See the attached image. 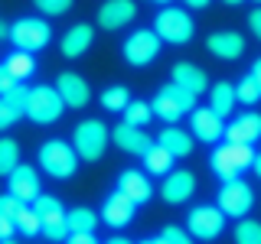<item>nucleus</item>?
Listing matches in <instances>:
<instances>
[{
    "instance_id": "obj_1",
    "label": "nucleus",
    "mask_w": 261,
    "mask_h": 244,
    "mask_svg": "<svg viewBox=\"0 0 261 244\" xmlns=\"http://www.w3.org/2000/svg\"><path fill=\"white\" fill-rule=\"evenodd\" d=\"M108 140H111V127H105L98 117H85L72 127V146H75L79 160L85 163H98L108 150Z\"/></svg>"
},
{
    "instance_id": "obj_3",
    "label": "nucleus",
    "mask_w": 261,
    "mask_h": 244,
    "mask_svg": "<svg viewBox=\"0 0 261 244\" xmlns=\"http://www.w3.org/2000/svg\"><path fill=\"white\" fill-rule=\"evenodd\" d=\"M39 169L53 179H72L79 169V153L65 140H46L39 146Z\"/></svg>"
},
{
    "instance_id": "obj_26",
    "label": "nucleus",
    "mask_w": 261,
    "mask_h": 244,
    "mask_svg": "<svg viewBox=\"0 0 261 244\" xmlns=\"http://www.w3.org/2000/svg\"><path fill=\"white\" fill-rule=\"evenodd\" d=\"M101 215H95L92 208L79 205V208H69L65 211V225H69V234H95Z\"/></svg>"
},
{
    "instance_id": "obj_32",
    "label": "nucleus",
    "mask_w": 261,
    "mask_h": 244,
    "mask_svg": "<svg viewBox=\"0 0 261 244\" xmlns=\"http://www.w3.org/2000/svg\"><path fill=\"white\" fill-rule=\"evenodd\" d=\"M130 104V92L124 85H111V88H105L101 92V108L105 111H114V114H121Z\"/></svg>"
},
{
    "instance_id": "obj_16",
    "label": "nucleus",
    "mask_w": 261,
    "mask_h": 244,
    "mask_svg": "<svg viewBox=\"0 0 261 244\" xmlns=\"http://www.w3.org/2000/svg\"><path fill=\"white\" fill-rule=\"evenodd\" d=\"M7 192L16 195L20 202H27V205H30V202L43 192V189H39V173L30 166V163H20V166L7 176Z\"/></svg>"
},
{
    "instance_id": "obj_45",
    "label": "nucleus",
    "mask_w": 261,
    "mask_h": 244,
    "mask_svg": "<svg viewBox=\"0 0 261 244\" xmlns=\"http://www.w3.org/2000/svg\"><path fill=\"white\" fill-rule=\"evenodd\" d=\"M190 10H202V7H209V0H183Z\"/></svg>"
},
{
    "instance_id": "obj_47",
    "label": "nucleus",
    "mask_w": 261,
    "mask_h": 244,
    "mask_svg": "<svg viewBox=\"0 0 261 244\" xmlns=\"http://www.w3.org/2000/svg\"><path fill=\"white\" fill-rule=\"evenodd\" d=\"M251 169H255L258 179H261V153H255V163H251Z\"/></svg>"
},
{
    "instance_id": "obj_18",
    "label": "nucleus",
    "mask_w": 261,
    "mask_h": 244,
    "mask_svg": "<svg viewBox=\"0 0 261 244\" xmlns=\"http://www.w3.org/2000/svg\"><path fill=\"white\" fill-rule=\"evenodd\" d=\"M111 140L118 143L124 153H130V157H144V153L153 146L150 134H147L144 127H130V124H124V120H121L118 127H111Z\"/></svg>"
},
{
    "instance_id": "obj_39",
    "label": "nucleus",
    "mask_w": 261,
    "mask_h": 244,
    "mask_svg": "<svg viewBox=\"0 0 261 244\" xmlns=\"http://www.w3.org/2000/svg\"><path fill=\"white\" fill-rule=\"evenodd\" d=\"M16 120H20V114H16V111L10 108V104H7L4 98H0V130H10V127L16 124Z\"/></svg>"
},
{
    "instance_id": "obj_51",
    "label": "nucleus",
    "mask_w": 261,
    "mask_h": 244,
    "mask_svg": "<svg viewBox=\"0 0 261 244\" xmlns=\"http://www.w3.org/2000/svg\"><path fill=\"white\" fill-rule=\"evenodd\" d=\"M0 244H16V238H4V241H0Z\"/></svg>"
},
{
    "instance_id": "obj_35",
    "label": "nucleus",
    "mask_w": 261,
    "mask_h": 244,
    "mask_svg": "<svg viewBox=\"0 0 261 244\" xmlns=\"http://www.w3.org/2000/svg\"><path fill=\"white\" fill-rule=\"evenodd\" d=\"M0 98H4V101L10 104V108H13L16 114H20V117H27V98H30V88L23 85V81H16L10 92H7V95H0Z\"/></svg>"
},
{
    "instance_id": "obj_38",
    "label": "nucleus",
    "mask_w": 261,
    "mask_h": 244,
    "mask_svg": "<svg viewBox=\"0 0 261 244\" xmlns=\"http://www.w3.org/2000/svg\"><path fill=\"white\" fill-rule=\"evenodd\" d=\"M23 205H27V202H20L16 199V195H0V215H7V218H16V211H20Z\"/></svg>"
},
{
    "instance_id": "obj_43",
    "label": "nucleus",
    "mask_w": 261,
    "mask_h": 244,
    "mask_svg": "<svg viewBox=\"0 0 261 244\" xmlns=\"http://www.w3.org/2000/svg\"><path fill=\"white\" fill-rule=\"evenodd\" d=\"M65 244H98V238L95 234H69Z\"/></svg>"
},
{
    "instance_id": "obj_28",
    "label": "nucleus",
    "mask_w": 261,
    "mask_h": 244,
    "mask_svg": "<svg viewBox=\"0 0 261 244\" xmlns=\"http://www.w3.org/2000/svg\"><path fill=\"white\" fill-rule=\"evenodd\" d=\"M141 160H144V169H147L150 176H167L170 169H173V157H170V153L163 150L160 143H153Z\"/></svg>"
},
{
    "instance_id": "obj_49",
    "label": "nucleus",
    "mask_w": 261,
    "mask_h": 244,
    "mask_svg": "<svg viewBox=\"0 0 261 244\" xmlns=\"http://www.w3.org/2000/svg\"><path fill=\"white\" fill-rule=\"evenodd\" d=\"M141 244H163V238H147V241H141Z\"/></svg>"
},
{
    "instance_id": "obj_30",
    "label": "nucleus",
    "mask_w": 261,
    "mask_h": 244,
    "mask_svg": "<svg viewBox=\"0 0 261 244\" xmlns=\"http://www.w3.org/2000/svg\"><path fill=\"white\" fill-rule=\"evenodd\" d=\"M13 225H16V234H27V238H43V222H39V215L33 211V205H23L20 211H16Z\"/></svg>"
},
{
    "instance_id": "obj_37",
    "label": "nucleus",
    "mask_w": 261,
    "mask_h": 244,
    "mask_svg": "<svg viewBox=\"0 0 261 244\" xmlns=\"http://www.w3.org/2000/svg\"><path fill=\"white\" fill-rule=\"evenodd\" d=\"M160 238H163V244H193V234L183 231L179 225H167L160 231Z\"/></svg>"
},
{
    "instance_id": "obj_6",
    "label": "nucleus",
    "mask_w": 261,
    "mask_h": 244,
    "mask_svg": "<svg viewBox=\"0 0 261 244\" xmlns=\"http://www.w3.org/2000/svg\"><path fill=\"white\" fill-rule=\"evenodd\" d=\"M53 39V26L43 16H20L16 23H10V43L23 52H39L49 46Z\"/></svg>"
},
{
    "instance_id": "obj_24",
    "label": "nucleus",
    "mask_w": 261,
    "mask_h": 244,
    "mask_svg": "<svg viewBox=\"0 0 261 244\" xmlns=\"http://www.w3.org/2000/svg\"><path fill=\"white\" fill-rule=\"evenodd\" d=\"M157 143H160L173 160L190 157V153H193V134H190V130H183V127H176V124L163 127V130H160V137H157Z\"/></svg>"
},
{
    "instance_id": "obj_34",
    "label": "nucleus",
    "mask_w": 261,
    "mask_h": 244,
    "mask_svg": "<svg viewBox=\"0 0 261 244\" xmlns=\"http://www.w3.org/2000/svg\"><path fill=\"white\" fill-rule=\"evenodd\" d=\"M235 98H239V104H258L261 101L258 81L251 78V75H242L239 81H235Z\"/></svg>"
},
{
    "instance_id": "obj_31",
    "label": "nucleus",
    "mask_w": 261,
    "mask_h": 244,
    "mask_svg": "<svg viewBox=\"0 0 261 244\" xmlns=\"http://www.w3.org/2000/svg\"><path fill=\"white\" fill-rule=\"evenodd\" d=\"M20 166V143L13 137H0V176H10Z\"/></svg>"
},
{
    "instance_id": "obj_14",
    "label": "nucleus",
    "mask_w": 261,
    "mask_h": 244,
    "mask_svg": "<svg viewBox=\"0 0 261 244\" xmlns=\"http://www.w3.org/2000/svg\"><path fill=\"white\" fill-rule=\"evenodd\" d=\"M56 92L62 95L65 108H85L88 101H92V88H88V81L79 75V72H62L59 78H56Z\"/></svg>"
},
{
    "instance_id": "obj_5",
    "label": "nucleus",
    "mask_w": 261,
    "mask_h": 244,
    "mask_svg": "<svg viewBox=\"0 0 261 244\" xmlns=\"http://www.w3.org/2000/svg\"><path fill=\"white\" fill-rule=\"evenodd\" d=\"M153 114H157L160 120H167V124H176L183 114H193L196 108V95H190L186 88H179L176 81H170V85H163L157 98H153Z\"/></svg>"
},
{
    "instance_id": "obj_41",
    "label": "nucleus",
    "mask_w": 261,
    "mask_h": 244,
    "mask_svg": "<svg viewBox=\"0 0 261 244\" xmlns=\"http://www.w3.org/2000/svg\"><path fill=\"white\" fill-rule=\"evenodd\" d=\"M16 85V78L10 75V72H7L4 69V65H0V95H7V92H10V88Z\"/></svg>"
},
{
    "instance_id": "obj_17",
    "label": "nucleus",
    "mask_w": 261,
    "mask_h": 244,
    "mask_svg": "<svg viewBox=\"0 0 261 244\" xmlns=\"http://www.w3.org/2000/svg\"><path fill=\"white\" fill-rule=\"evenodd\" d=\"M134 215H137V205L118 189H114L108 199H105V205H101V222L108 228H127L130 222H134Z\"/></svg>"
},
{
    "instance_id": "obj_33",
    "label": "nucleus",
    "mask_w": 261,
    "mask_h": 244,
    "mask_svg": "<svg viewBox=\"0 0 261 244\" xmlns=\"http://www.w3.org/2000/svg\"><path fill=\"white\" fill-rule=\"evenodd\" d=\"M235 244H261V222L239 218V225H235Z\"/></svg>"
},
{
    "instance_id": "obj_10",
    "label": "nucleus",
    "mask_w": 261,
    "mask_h": 244,
    "mask_svg": "<svg viewBox=\"0 0 261 244\" xmlns=\"http://www.w3.org/2000/svg\"><path fill=\"white\" fill-rule=\"evenodd\" d=\"M160 46H163V39H160L153 29H134V33L124 39L121 52H124V62H127V65L144 69V65H150V62L160 55Z\"/></svg>"
},
{
    "instance_id": "obj_15",
    "label": "nucleus",
    "mask_w": 261,
    "mask_h": 244,
    "mask_svg": "<svg viewBox=\"0 0 261 244\" xmlns=\"http://www.w3.org/2000/svg\"><path fill=\"white\" fill-rule=\"evenodd\" d=\"M134 16H137L134 0H105V4L98 7V26L114 33V29H124Z\"/></svg>"
},
{
    "instance_id": "obj_13",
    "label": "nucleus",
    "mask_w": 261,
    "mask_h": 244,
    "mask_svg": "<svg viewBox=\"0 0 261 244\" xmlns=\"http://www.w3.org/2000/svg\"><path fill=\"white\" fill-rule=\"evenodd\" d=\"M190 130H193L196 140H202V143H219L225 137V117H219L212 108H193Z\"/></svg>"
},
{
    "instance_id": "obj_53",
    "label": "nucleus",
    "mask_w": 261,
    "mask_h": 244,
    "mask_svg": "<svg viewBox=\"0 0 261 244\" xmlns=\"http://www.w3.org/2000/svg\"><path fill=\"white\" fill-rule=\"evenodd\" d=\"M255 4H258V7H261V0H255Z\"/></svg>"
},
{
    "instance_id": "obj_20",
    "label": "nucleus",
    "mask_w": 261,
    "mask_h": 244,
    "mask_svg": "<svg viewBox=\"0 0 261 244\" xmlns=\"http://www.w3.org/2000/svg\"><path fill=\"white\" fill-rule=\"evenodd\" d=\"M118 192H124L134 205H144V202L153 199V186L147 179V173H141V169H124L118 176Z\"/></svg>"
},
{
    "instance_id": "obj_27",
    "label": "nucleus",
    "mask_w": 261,
    "mask_h": 244,
    "mask_svg": "<svg viewBox=\"0 0 261 244\" xmlns=\"http://www.w3.org/2000/svg\"><path fill=\"white\" fill-rule=\"evenodd\" d=\"M4 69L10 72L16 81H27L33 72H36V59H33V52H23V49H16L4 59Z\"/></svg>"
},
{
    "instance_id": "obj_11",
    "label": "nucleus",
    "mask_w": 261,
    "mask_h": 244,
    "mask_svg": "<svg viewBox=\"0 0 261 244\" xmlns=\"http://www.w3.org/2000/svg\"><path fill=\"white\" fill-rule=\"evenodd\" d=\"M186 231L199 241H216L225 231V211L219 205H196L186 215Z\"/></svg>"
},
{
    "instance_id": "obj_46",
    "label": "nucleus",
    "mask_w": 261,
    "mask_h": 244,
    "mask_svg": "<svg viewBox=\"0 0 261 244\" xmlns=\"http://www.w3.org/2000/svg\"><path fill=\"white\" fill-rule=\"evenodd\" d=\"M0 39H10V23L0 20Z\"/></svg>"
},
{
    "instance_id": "obj_50",
    "label": "nucleus",
    "mask_w": 261,
    "mask_h": 244,
    "mask_svg": "<svg viewBox=\"0 0 261 244\" xmlns=\"http://www.w3.org/2000/svg\"><path fill=\"white\" fill-rule=\"evenodd\" d=\"M225 4H228V7H239V4H245V0H225Z\"/></svg>"
},
{
    "instance_id": "obj_36",
    "label": "nucleus",
    "mask_w": 261,
    "mask_h": 244,
    "mask_svg": "<svg viewBox=\"0 0 261 244\" xmlns=\"http://www.w3.org/2000/svg\"><path fill=\"white\" fill-rule=\"evenodd\" d=\"M33 4L43 16H62L72 10V0H33Z\"/></svg>"
},
{
    "instance_id": "obj_7",
    "label": "nucleus",
    "mask_w": 261,
    "mask_h": 244,
    "mask_svg": "<svg viewBox=\"0 0 261 244\" xmlns=\"http://www.w3.org/2000/svg\"><path fill=\"white\" fill-rule=\"evenodd\" d=\"M65 111V101L62 95L56 92L53 85H36L30 88V98H27V117L33 124H56Z\"/></svg>"
},
{
    "instance_id": "obj_19",
    "label": "nucleus",
    "mask_w": 261,
    "mask_h": 244,
    "mask_svg": "<svg viewBox=\"0 0 261 244\" xmlns=\"http://www.w3.org/2000/svg\"><path fill=\"white\" fill-rule=\"evenodd\" d=\"M206 49L216 55V59L235 62V59H242V52H245V36L235 33V29H219V33H212L206 39Z\"/></svg>"
},
{
    "instance_id": "obj_8",
    "label": "nucleus",
    "mask_w": 261,
    "mask_h": 244,
    "mask_svg": "<svg viewBox=\"0 0 261 244\" xmlns=\"http://www.w3.org/2000/svg\"><path fill=\"white\" fill-rule=\"evenodd\" d=\"M30 205L39 215V222H43V238H49V241H65V238H69L65 208H62V202L56 199V195H43V192H39Z\"/></svg>"
},
{
    "instance_id": "obj_48",
    "label": "nucleus",
    "mask_w": 261,
    "mask_h": 244,
    "mask_svg": "<svg viewBox=\"0 0 261 244\" xmlns=\"http://www.w3.org/2000/svg\"><path fill=\"white\" fill-rule=\"evenodd\" d=\"M105 244H130L127 238H111V241H105Z\"/></svg>"
},
{
    "instance_id": "obj_23",
    "label": "nucleus",
    "mask_w": 261,
    "mask_h": 244,
    "mask_svg": "<svg viewBox=\"0 0 261 244\" xmlns=\"http://www.w3.org/2000/svg\"><path fill=\"white\" fill-rule=\"evenodd\" d=\"M95 43V26H88V23H75V26L65 29L62 36V55L65 59H79V55H85L88 49H92Z\"/></svg>"
},
{
    "instance_id": "obj_25",
    "label": "nucleus",
    "mask_w": 261,
    "mask_h": 244,
    "mask_svg": "<svg viewBox=\"0 0 261 244\" xmlns=\"http://www.w3.org/2000/svg\"><path fill=\"white\" fill-rule=\"evenodd\" d=\"M235 104H239V98H235L232 81H216V85L209 88V108L216 111L219 117H228V114L235 111Z\"/></svg>"
},
{
    "instance_id": "obj_2",
    "label": "nucleus",
    "mask_w": 261,
    "mask_h": 244,
    "mask_svg": "<svg viewBox=\"0 0 261 244\" xmlns=\"http://www.w3.org/2000/svg\"><path fill=\"white\" fill-rule=\"evenodd\" d=\"M251 163H255V150H251V143H219L216 150H212L209 157V166L212 173H216L222 182L228 179H239L245 169H251Z\"/></svg>"
},
{
    "instance_id": "obj_42",
    "label": "nucleus",
    "mask_w": 261,
    "mask_h": 244,
    "mask_svg": "<svg viewBox=\"0 0 261 244\" xmlns=\"http://www.w3.org/2000/svg\"><path fill=\"white\" fill-rule=\"evenodd\" d=\"M248 26H251V33L261 39V7H255V10L248 13Z\"/></svg>"
},
{
    "instance_id": "obj_22",
    "label": "nucleus",
    "mask_w": 261,
    "mask_h": 244,
    "mask_svg": "<svg viewBox=\"0 0 261 244\" xmlns=\"http://www.w3.org/2000/svg\"><path fill=\"white\" fill-rule=\"evenodd\" d=\"M170 78H173L179 88H186L190 95H196V98L202 92H209V75L193 62H176L173 69H170Z\"/></svg>"
},
{
    "instance_id": "obj_52",
    "label": "nucleus",
    "mask_w": 261,
    "mask_h": 244,
    "mask_svg": "<svg viewBox=\"0 0 261 244\" xmlns=\"http://www.w3.org/2000/svg\"><path fill=\"white\" fill-rule=\"evenodd\" d=\"M153 4H163V7H167V4H170V0H153Z\"/></svg>"
},
{
    "instance_id": "obj_9",
    "label": "nucleus",
    "mask_w": 261,
    "mask_h": 244,
    "mask_svg": "<svg viewBox=\"0 0 261 244\" xmlns=\"http://www.w3.org/2000/svg\"><path fill=\"white\" fill-rule=\"evenodd\" d=\"M216 205L225 211V218H248V211L255 208V189L248 182H242V176L228 179V182H222V189H219Z\"/></svg>"
},
{
    "instance_id": "obj_12",
    "label": "nucleus",
    "mask_w": 261,
    "mask_h": 244,
    "mask_svg": "<svg viewBox=\"0 0 261 244\" xmlns=\"http://www.w3.org/2000/svg\"><path fill=\"white\" fill-rule=\"evenodd\" d=\"M196 192V176L190 169H170L167 179L160 182V195L167 205H183V202H190Z\"/></svg>"
},
{
    "instance_id": "obj_29",
    "label": "nucleus",
    "mask_w": 261,
    "mask_h": 244,
    "mask_svg": "<svg viewBox=\"0 0 261 244\" xmlns=\"http://www.w3.org/2000/svg\"><path fill=\"white\" fill-rule=\"evenodd\" d=\"M121 114H124V124H130V127H147L153 120V104L150 101H141V98H130V104Z\"/></svg>"
},
{
    "instance_id": "obj_40",
    "label": "nucleus",
    "mask_w": 261,
    "mask_h": 244,
    "mask_svg": "<svg viewBox=\"0 0 261 244\" xmlns=\"http://www.w3.org/2000/svg\"><path fill=\"white\" fill-rule=\"evenodd\" d=\"M4 238H16V225H13V218L0 215V241Z\"/></svg>"
},
{
    "instance_id": "obj_21",
    "label": "nucleus",
    "mask_w": 261,
    "mask_h": 244,
    "mask_svg": "<svg viewBox=\"0 0 261 244\" xmlns=\"http://www.w3.org/2000/svg\"><path fill=\"white\" fill-rule=\"evenodd\" d=\"M261 137V114L245 111L232 124H225V140L228 143H255Z\"/></svg>"
},
{
    "instance_id": "obj_4",
    "label": "nucleus",
    "mask_w": 261,
    "mask_h": 244,
    "mask_svg": "<svg viewBox=\"0 0 261 244\" xmlns=\"http://www.w3.org/2000/svg\"><path fill=\"white\" fill-rule=\"evenodd\" d=\"M153 33L163 39V43H173V46H183L193 39L196 33V23L193 16L183 10V7H163V10L153 16Z\"/></svg>"
},
{
    "instance_id": "obj_44",
    "label": "nucleus",
    "mask_w": 261,
    "mask_h": 244,
    "mask_svg": "<svg viewBox=\"0 0 261 244\" xmlns=\"http://www.w3.org/2000/svg\"><path fill=\"white\" fill-rule=\"evenodd\" d=\"M248 75L255 78V81H258V88H261V59H255V62H251V72H248Z\"/></svg>"
}]
</instances>
